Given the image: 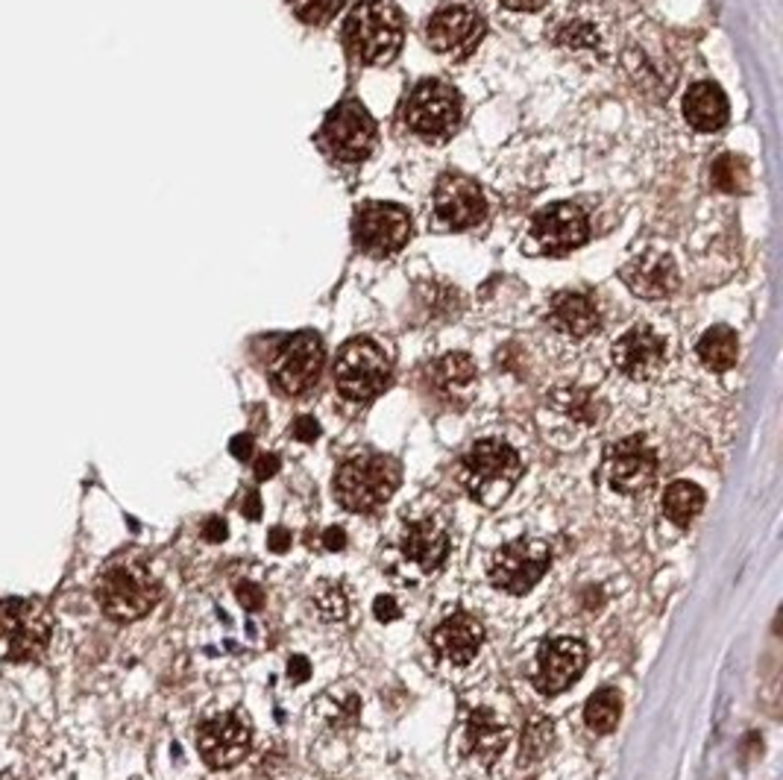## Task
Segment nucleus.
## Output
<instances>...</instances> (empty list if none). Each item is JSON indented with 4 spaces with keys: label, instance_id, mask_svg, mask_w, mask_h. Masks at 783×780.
Masks as SVG:
<instances>
[{
    "label": "nucleus",
    "instance_id": "1",
    "mask_svg": "<svg viewBox=\"0 0 783 780\" xmlns=\"http://www.w3.org/2000/svg\"><path fill=\"white\" fill-rule=\"evenodd\" d=\"M349 53L364 65H387L399 57L406 24L394 0H361L344 27Z\"/></svg>",
    "mask_w": 783,
    "mask_h": 780
},
{
    "label": "nucleus",
    "instance_id": "2",
    "mask_svg": "<svg viewBox=\"0 0 783 780\" xmlns=\"http://www.w3.org/2000/svg\"><path fill=\"white\" fill-rule=\"evenodd\" d=\"M520 455L502 441H478L461 461V482L467 493L484 508L502 505L520 482Z\"/></svg>",
    "mask_w": 783,
    "mask_h": 780
},
{
    "label": "nucleus",
    "instance_id": "3",
    "mask_svg": "<svg viewBox=\"0 0 783 780\" xmlns=\"http://www.w3.org/2000/svg\"><path fill=\"white\" fill-rule=\"evenodd\" d=\"M95 596L107 617L117 622H133L153 610L159 602V581L136 560H117L100 572Z\"/></svg>",
    "mask_w": 783,
    "mask_h": 780
},
{
    "label": "nucleus",
    "instance_id": "4",
    "mask_svg": "<svg viewBox=\"0 0 783 780\" xmlns=\"http://www.w3.org/2000/svg\"><path fill=\"white\" fill-rule=\"evenodd\" d=\"M399 487V463L385 455H358L340 463L335 496L347 511L370 513L382 508Z\"/></svg>",
    "mask_w": 783,
    "mask_h": 780
},
{
    "label": "nucleus",
    "instance_id": "5",
    "mask_svg": "<svg viewBox=\"0 0 783 780\" xmlns=\"http://www.w3.org/2000/svg\"><path fill=\"white\" fill-rule=\"evenodd\" d=\"M50 610L33 598L0 602V660L29 664L45 655L50 643Z\"/></svg>",
    "mask_w": 783,
    "mask_h": 780
},
{
    "label": "nucleus",
    "instance_id": "6",
    "mask_svg": "<svg viewBox=\"0 0 783 780\" xmlns=\"http://www.w3.org/2000/svg\"><path fill=\"white\" fill-rule=\"evenodd\" d=\"M390 382V361L370 337H356L344 344L335 361V385L352 403L376 399Z\"/></svg>",
    "mask_w": 783,
    "mask_h": 780
},
{
    "label": "nucleus",
    "instance_id": "7",
    "mask_svg": "<svg viewBox=\"0 0 783 780\" xmlns=\"http://www.w3.org/2000/svg\"><path fill=\"white\" fill-rule=\"evenodd\" d=\"M402 121L414 135L426 141H446L461 124V100L440 79H426L408 95Z\"/></svg>",
    "mask_w": 783,
    "mask_h": 780
},
{
    "label": "nucleus",
    "instance_id": "8",
    "mask_svg": "<svg viewBox=\"0 0 783 780\" xmlns=\"http://www.w3.org/2000/svg\"><path fill=\"white\" fill-rule=\"evenodd\" d=\"M411 218L394 202H364L352 218V242L373 259H387L408 244Z\"/></svg>",
    "mask_w": 783,
    "mask_h": 780
},
{
    "label": "nucleus",
    "instance_id": "9",
    "mask_svg": "<svg viewBox=\"0 0 783 780\" xmlns=\"http://www.w3.org/2000/svg\"><path fill=\"white\" fill-rule=\"evenodd\" d=\"M323 145L335 159L347 164L364 162L376 145V121L356 100H344L340 107L332 109V115L323 124Z\"/></svg>",
    "mask_w": 783,
    "mask_h": 780
},
{
    "label": "nucleus",
    "instance_id": "10",
    "mask_svg": "<svg viewBox=\"0 0 783 780\" xmlns=\"http://www.w3.org/2000/svg\"><path fill=\"white\" fill-rule=\"evenodd\" d=\"M549 560V543H543V540H513V543L502 546L494 555L490 581L499 590H505V593H511V596H522L546 575Z\"/></svg>",
    "mask_w": 783,
    "mask_h": 780
},
{
    "label": "nucleus",
    "instance_id": "11",
    "mask_svg": "<svg viewBox=\"0 0 783 780\" xmlns=\"http://www.w3.org/2000/svg\"><path fill=\"white\" fill-rule=\"evenodd\" d=\"M250 722L244 714H221L206 719L197 731V748L212 769H233L250 752Z\"/></svg>",
    "mask_w": 783,
    "mask_h": 780
},
{
    "label": "nucleus",
    "instance_id": "12",
    "mask_svg": "<svg viewBox=\"0 0 783 780\" xmlns=\"http://www.w3.org/2000/svg\"><path fill=\"white\" fill-rule=\"evenodd\" d=\"M323 370V341L314 332H300L285 341L273 361V382L290 396L306 394Z\"/></svg>",
    "mask_w": 783,
    "mask_h": 780
},
{
    "label": "nucleus",
    "instance_id": "13",
    "mask_svg": "<svg viewBox=\"0 0 783 780\" xmlns=\"http://www.w3.org/2000/svg\"><path fill=\"white\" fill-rule=\"evenodd\" d=\"M613 364L634 382L658 379L667 367V337L651 326H634L619 337L613 349Z\"/></svg>",
    "mask_w": 783,
    "mask_h": 780
},
{
    "label": "nucleus",
    "instance_id": "14",
    "mask_svg": "<svg viewBox=\"0 0 783 780\" xmlns=\"http://www.w3.org/2000/svg\"><path fill=\"white\" fill-rule=\"evenodd\" d=\"M584 666H587V646L581 640H572V636L546 640L537 652L534 686L543 695L563 693L572 681H579Z\"/></svg>",
    "mask_w": 783,
    "mask_h": 780
},
{
    "label": "nucleus",
    "instance_id": "15",
    "mask_svg": "<svg viewBox=\"0 0 783 780\" xmlns=\"http://www.w3.org/2000/svg\"><path fill=\"white\" fill-rule=\"evenodd\" d=\"M532 238L543 252H570L591 238V221L575 202H555L549 209L537 212L532 221Z\"/></svg>",
    "mask_w": 783,
    "mask_h": 780
},
{
    "label": "nucleus",
    "instance_id": "16",
    "mask_svg": "<svg viewBox=\"0 0 783 780\" xmlns=\"http://www.w3.org/2000/svg\"><path fill=\"white\" fill-rule=\"evenodd\" d=\"M435 214L446 230H470L484 221L487 202L473 179L461 174H446L437 179Z\"/></svg>",
    "mask_w": 783,
    "mask_h": 780
},
{
    "label": "nucleus",
    "instance_id": "17",
    "mask_svg": "<svg viewBox=\"0 0 783 780\" xmlns=\"http://www.w3.org/2000/svg\"><path fill=\"white\" fill-rule=\"evenodd\" d=\"M605 475L613 491L625 493V496H637L655 484L658 475V458L648 449L639 437H629L608 453L605 463Z\"/></svg>",
    "mask_w": 783,
    "mask_h": 780
},
{
    "label": "nucleus",
    "instance_id": "18",
    "mask_svg": "<svg viewBox=\"0 0 783 780\" xmlns=\"http://www.w3.org/2000/svg\"><path fill=\"white\" fill-rule=\"evenodd\" d=\"M484 18L467 3H449L437 10L426 24V41L437 53H458V50L475 48L482 39Z\"/></svg>",
    "mask_w": 783,
    "mask_h": 780
},
{
    "label": "nucleus",
    "instance_id": "19",
    "mask_svg": "<svg viewBox=\"0 0 783 780\" xmlns=\"http://www.w3.org/2000/svg\"><path fill=\"white\" fill-rule=\"evenodd\" d=\"M622 282L634 297L663 299L678 288V264L667 252H639L622 268Z\"/></svg>",
    "mask_w": 783,
    "mask_h": 780
},
{
    "label": "nucleus",
    "instance_id": "20",
    "mask_svg": "<svg viewBox=\"0 0 783 780\" xmlns=\"http://www.w3.org/2000/svg\"><path fill=\"white\" fill-rule=\"evenodd\" d=\"M399 549H402V558L414 564L420 572H437L449 555V534L435 520L408 522L402 529Z\"/></svg>",
    "mask_w": 783,
    "mask_h": 780
},
{
    "label": "nucleus",
    "instance_id": "21",
    "mask_svg": "<svg viewBox=\"0 0 783 780\" xmlns=\"http://www.w3.org/2000/svg\"><path fill=\"white\" fill-rule=\"evenodd\" d=\"M482 636V626H478L473 617L455 614V617H449L446 622L437 626V631L432 634V646L437 648V655L444 657L446 664L467 666L473 664L475 655H478Z\"/></svg>",
    "mask_w": 783,
    "mask_h": 780
},
{
    "label": "nucleus",
    "instance_id": "22",
    "mask_svg": "<svg viewBox=\"0 0 783 780\" xmlns=\"http://www.w3.org/2000/svg\"><path fill=\"white\" fill-rule=\"evenodd\" d=\"M622 65H625V74L639 91L646 95H669V88L675 86L678 71L675 65L669 62V57H655L651 50L643 48V45H629L625 57H622Z\"/></svg>",
    "mask_w": 783,
    "mask_h": 780
},
{
    "label": "nucleus",
    "instance_id": "23",
    "mask_svg": "<svg viewBox=\"0 0 783 780\" xmlns=\"http://www.w3.org/2000/svg\"><path fill=\"white\" fill-rule=\"evenodd\" d=\"M549 323L567 337H587L599 329V306L587 294L561 290L549 306Z\"/></svg>",
    "mask_w": 783,
    "mask_h": 780
},
{
    "label": "nucleus",
    "instance_id": "24",
    "mask_svg": "<svg viewBox=\"0 0 783 780\" xmlns=\"http://www.w3.org/2000/svg\"><path fill=\"white\" fill-rule=\"evenodd\" d=\"M508 740H511L508 725L499 722L494 714H487V710H473L470 719H467L464 754L482 763V766H490V763L505 752Z\"/></svg>",
    "mask_w": 783,
    "mask_h": 780
},
{
    "label": "nucleus",
    "instance_id": "25",
    "mask_svg": "<svg viewBox=\"0 0 783 780\" xmlns=\"http://www.w3.org/2000/svg\"><path fill=\"white\" fill-rule=\"evenodd\" d=\"M684 115L698 133H716L728 121V97L716 83H696L684 97Z\"/></svg>",
    "mask_w": 783,
    "mask_h": 780
},
{
    "label": "nucleus",
    "instance_id": "26",
    "mask_svg": "<svg viewBox=\"0 0 783 780\" xmlns=\"http://www.w3.org/2000/svg\"><path fill=\"white\" fill-rule=\"evenodd\" d=\"M475 379H478L475 361L470 356H464V352H449V356L437 358L435 364H432V382L449 396L470 394Z\"/></svg>",
    "mask_w": 783,
    "mask_h": 780
},
{
    "label": "nucleus",
    "instance_id": "27",
    "mask_svg": "<svg viewBox=\"0 0 783 780\" xmlns=\"http://www.w3.org/2000/svg\"><path fill=\"white\" fill-rule=\"evenodd\" d=\"M696 352L707 370H713V373H725V370H731V367L736 364V356H739V341H736V335L728 326H713V329H707L705 335H701Z\"/></svg>",
    "mask_w": 783,
    "mask_h": 780
},
{
    "label": "nucleus",
    "instance_id": "28",
    "mask_svg": "<svg viewBox=\"0 0 783 780\" xmlns=\"http://www.w3.org/2000/svg\"><path fill=\"white\" fill-rule=\"evenodd\" d=\"M314 710L323 722L330 725V728H352L358 722V716H361V698H358L352 690L347 686H335L330 693H323L314 704Z\"/></svg>",
    "mask_w": 783,
    "mask_h": 780
},
{
    "label": "nucleus",
    "instance_id": "29",
    "mask_svg": "<svg viewBox=\"0 0 783 780\" xmlns=\"http://www.w3.org/2000/svg\"><path fill=\"white\" fill-rule=\"evenodd\" d=\"M701 508H705V491L698 484L675 482L663 493V513L675 525H689V520H696Z\"/></svg>",
    "mask_w": 783,
    "mask_h": 780
},
{
    "label": "nucleus",
    "instance_id": "30",
    "mask_svg": "<svg viewBox=\"0 0 783 780\" xmlns=\"http://www.w3.org/2000/svg\"><path fill=\"white\" fill-rule=\"evenodd\" d=\"M619 714H622V698L613 686H605L599 693H593L584 707V719L591 725V731L610 733L617 728Z\"/></svg>",
    "mask_w": 783,
    "mask_h": 780
},
{
    "label": "nucleus",
    "instance_id": "31",
    "mask_svg": "<svg viewBox=\"0 0 783 780\" xmlns=\"http://www.w3.org/2000/svg\"><path fill=\"white\" fill-rule=\"evenodd\" d=\"M710 183H713L719 191H725V194L745 191L748 183H751L748 162H745L743 156H734V153L719 156V159L713 162V168H710Z\"/></svg>",
    "mask_w": 783,
    "mask_h": 780
},
{
    "label": "nucleus",
    "instance_id": "32",
    "mask_svg": "<svg viewBox=\"0 0 783 780\" xmlns=\"http://www.w3.org/2000/svg\"><path fill=\"white\" fill-rule=\"evenodd\" d=\"M555 41L563 45V48H575V50H599L601 45V33L599 27L593 24L591 18H567L555 27Z\"/></svg>",
    "mask_w": 783,
    "mask_h": 780
},
{
    "label": "nucleus",
    "instance_id": "33",
    "mask_svg": "<svg viewBox=\"0 0 783 780\" xmlns=\"http://www.w3.org/2000/svg\"><path fill=\"white\" fill-rule=\"evenodd\" d=\"M311 605H314L323 622H340L349 610L347 593L335 581H318L314 590H311Z\"/></svg>",
    "mask_w": 783,
    "mask_h": 780
},
{
    "label": "nucleus",
    "instance_id": "34",
    "mask_svg": "<svg viewBox=\"0 0 783 780\" xmlns=\"http://www.w3.org/2000/svg\"><path fill=\"white\" fill-rule=\"evenodd\" d=\"M290 10L306 24H326L338 15L344 0H288Z\"/></svg>",
    "mask_w": 783,
    "mask_h": 780
},
{
    "label": "nucleus",
    "instance_id": "35",
    "mask_svg": "<svg viewBox=\"0 0 783 780\" xmlns=\"http://www.w3.org/2000/svg\"><path fill=\"white\" fill-rule=\"evenodd\" d=\"M551 742V722L546 719H534L529 725V733L522 736V763H534L540 760L543 752L549 748Z\"/></svg>",
    "mask_w": 783,
    "mask_h": 780
},
{
    "label": "nucleus",
    "instance_id": "36",
    "mask_svg": "<svg viewBox=\"0 0 783 780\" xmlns=\"http://www.w3.org/2000/svg\"><path fill=\"white\" fill-rule=\"evenodd\" d=\"M235 596H238V605H241L244 610H250V614L261 610V605H264V593H261L259 584H252V581H241V584L235 587Z\"/></svg>",
    "mask_w": 783,
    "mask_h": 780
},
{
    "label": "nucleus",
    "instance_id": "37",
    "mask_svg": "<svg viewBox=\"0 0 783 780\" xmlns=\"http://www.w3.org/2000/svg\"><path fill=\"white\" fill-rule=\"evenodd\" d=\"M290 434H294L297 441H302V444H311V441H318V434H320L318 420H314V417H297V423H294Z\"/></svg>",
    "mask_w": 783,
    "mask_h": 780
},
{
    "label": "nucleus",
    "instance_id": "38",
    "mask_svg": "<svg viewBox=\"0 0 783 780\" xmlns=\"http://www.w3.org/2000/svg\"><path fill=\"white\" fill-rule=\"evenodd\" d=\"M373 617H376L378 622H394V619L399 617L397 598H394V596H378L376 602H373Z\"/></svg>",
    "mask_w": 783,
    "mask_h": 780
},
{
    "label": "nucleus",
    "instance_id": "39",
    "mask_svg": "<svg viewBox=\"0 0 783 780\" xmlns=\"http://www.w3.org/2000/svg\"><path fill=\"white\" fill-rule=\"evenodd\" d=\"M279 467H282L279 455L273 453L261 455L259 461H256V479H259V482H268V479H273V475L279 472Z\"/></svg>",
    "mask_w": 783,
    "mask_h": 780
},
{
    "label": "nucleus",
    "instance_id": "40",
    "mask_svg": "<svg viewBox=\"0 0 783 780\" xmlns=\"http://www.w3.org/2000/svg\"><path fill=\"white\" fill-rule=\"evenodd\" d=\"M288 678L294 681V684H306L311 678V664L306 660V657H290L288 660Z\"/></svg>",
    "mask_w": 783,
    "mask_h": 780
},
{
    "label": "nucleus",
    "instance_id": "41",
    "mask_svg": "<svg viewBox=\"0 0 783 780\" xmlns=\"http://www.w3.org/2000/svg\"><path fill=\"white\" fill-rule=\"evenodd\" d=\"M268 546H271V552H276V555L288 552L290 549V531L282 529V525H273V529L268 531Z\"/></svg>",
    "mask_w": 783,
    "mask_h": 780
},
{
    "label": "nucleus",
    "instance_id": "42",
    "mask_svg": "<svg viewBox=\"0 0 783 780\" xmlns=\"http://www.w3.org/2000/svg\"><path fill=\"white\" fill-rule=\"evenodd\" d=\"M226 534H229V529H226V520H221V517H212V520H206L203 540H209V543H223V540H226Z\"/></svg>",
    "mask_w": 783,
    "mask_h": 780
},
{
    "label": "nucleus",
    "instance_id": "43",
    "mask_svg": "<svg viewBox=\"0 0 783 780\" xmlns=\"http://www.w3.org/2000/svg\"><path fill=\"white\" fill-rule=\"evenodd\" d=\"M323 546H326L330 552L347 549V531L338 529V525L326 529V531H323Z\"/></svg>",
    "mask_w": 783,
    "mask_h": 780
},
{
    "label": "nucleus",
    "instance_id": "44",
    "mask_svg": "<svg viewBox=\"0 0 783 780\" xmlns=\"http://www.w3.org/2000/svg\"><path fill=\"white\" fill-rule=\"evenodd\" d=\"M241 513H244V517H247V520H252V522L261 520V499H259V493L250 491V493H247V496H244Z\"/></svg>",
    "mask_w": 783,
    "mask_h": 780
},
{
    "label": "nucleus",
    "instance_id": "45",
    "mask_svg": "<svg viewBox=\"0 0 783 780\" xmlns=\"http://www.w3.org/2000/svg\"><path fill=\"white\" fill-rule=\"evenodd\" d=\"M549 0H502L505 10H513V12H537L543 10Z\"/></svg>",
    "mask_w": 783,
    "mask_h": 780
},
{
    "label": "nucleus",
    "instance_id": "46",
    "mask_svg": "<svg viewBox=\"0 0 783 780\" xmlns=\"http://www.w3.org/2000/svg\"><path fill=\"white\" fill-rule=\"evenodd\" d=\"M229 449H233L235 458H250L252 455V437L250 434H238V437H233V444H229Z\"/></svg>",
    "mask_w": 783,
    "mask_h": 780
},
{
    "label": "nucleus",
    "instance_id": "47",
    "mask_svg": "<svg viewBox=\"0 0 783 780\" xmlns=\"http://www.w3.org/2000/svg\"><path fill=\"white\" fill-rule=\"evenodd\" d=\"M0 780H18V778H15V775H10V771H7V775H0Z\"/></svg>",
    "mask_w": 783,
    "mask_h": 780
}]
</instances>
